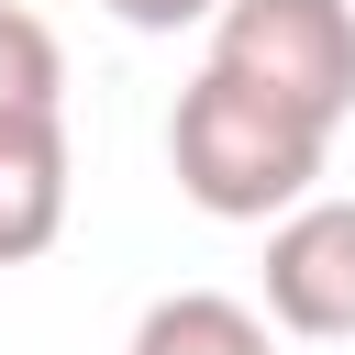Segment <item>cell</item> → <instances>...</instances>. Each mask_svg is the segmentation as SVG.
Segmentation results:
<instances>
[{
	"label": "cell",
	"mask_w": 355,
	"mask_h": 355,
	"mask_svg": "<svg viewBox=\"0 0 355 355\" xmlns=\"http://www.w3.org/2000/svg\"><path fill=\"white\" fill-rule=\"evenodd\" d=\"M266 322L300 344H355V200H288L266 222Z\"/></svg>",
	"instance_id": "3957f363"
},
{
	"label": "cell",
	"mask_w": 355,
	"mask_h": 355,
	"mask_svg": "<svg viewBox=\"0 0 355 355\" xmlns=\"http://www.w3.org/2000/svg\"><path fill=\"white\" fill-rule=\"evenodd\" d=\"M67 111H11L0 122V266H33L67 233Z\"/></svg>",
	"instance_id": "277c9868"
},
{
	"label": "cell",
	"mask_w": 355,
	"mask_h": 355,
	"mask_svg": "<svg viewBox=\"0 0 355 355\" xmlns=\"http://www.w3.org/2000/svg\"><path fill=\"white\" fill-rule=\"evenodd\" d=\"M211 67L333 133L355 111V11L344 0H211Z\"/></svg>",
	"instance_id": "7a4b0ae2"
},
{
	"label": "cell",
	"mask_w": 355,
	"mask_h": 355,
	"mask_svg": "<svg viewBox=\"0 0 355 355\" xmlns=\"http://www.w3.org/2000/svg\"><path fill=\"white\" fill-rule=\"evenodd\" d=\"M322 155H333L322 122L277 111L266 89H244L222 67H200L178 89V111H166V166L211 222H277L288 200L322 189Z\"/></svg>",
	"instance_id": "6da1fadb"
},
{
	"label": "cell",
	"mask_w": 355,
	"mask_h": 355,
	"mask_svg": "<svg viewBox=\"0 0 355 355\" xmlns=\"http://www.w3.org/2000/svg\"><path fill=\"white\" fill-rule=\"evenodd\" d=\"M133 355H266V322L222 288H166L133 322Z\"/></svg>",
	"instance_id": "5b68a950"
},
{
	"label": "cell",
	"mask_w": 355,
	"mask_h": 355,
	"mask_svg": "<svg viewBox=\"0 0 355 355\" xmlns=\"http://www.w3.org/2000/svg\"><path fill=\"white\" fill-rule=\"evenodd\" d=\"M111 22H133V33H178V22H211V0H100Z\"/></svg>",
	"instance_id": "52a82bcc"
},
{
	"label": "cell",
	"mask_w": 355,
	"mask_h": 355,
	"mask_svg": "<svg viewBox=\"0 0 355 355\" xmlns=\"http://www.w3.org/2000/svg\"><path fill=\"white\" fill-rule=\"evenodd\" d=\"M11 111H67V44L22 0H0V122Z\"/></svg>",
	"instance_id": "8992f818"
}]
</instances>
